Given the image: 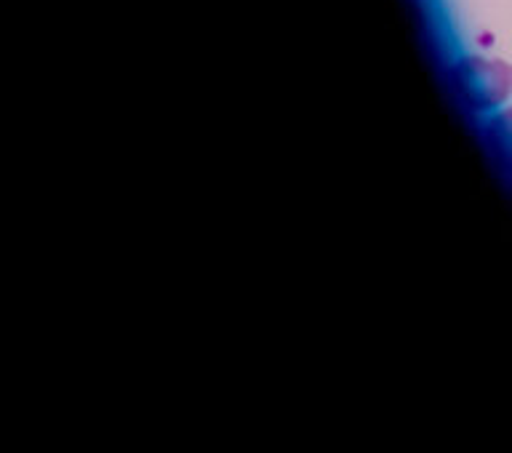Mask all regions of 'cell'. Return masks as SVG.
I'll use <instances>...</instances> for the list:
<instances>
[{
  "label": "cell",
  "instance_id": "6da1fadb",
  "mask_svg": "<svg viewBox=\"0 0 512 453\" xmlns=\"http://www.w3.org/2000/svg\"><path fill=\"white\" fill-rule=\"evenodd\" d=\"M456 88L475 110H491L512 94V67L502 59L464 56L454 70Z\"/></svg>",
  "mask_w": 512,
  "mask_h": 453
},
{
  "label": "cell",
  "instance_id": "7a4b0ae2",
  "mask_svg": "<svg viewBox=\"0 0 512 453\" xmlns=\"http://www.w3.org/2000/svg\"><path fill=\"white\" fill-rule=\"evenodd\" d=\"M491 136L496 139V147L502 152L504 158L512 160V110L502 112L499 118H496L494 128H491Z\"/></svg>",
  "mask_w": 512,
  "mask_h": 453
}]
</instances>
